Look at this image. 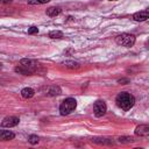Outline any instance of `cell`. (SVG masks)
I'll return each mask as SVG.
<instances>
[{
  "label": "cell",
  "instance_id": "cell-14",
  "mask_svg": "<svg viewBox=\"0 0 149 149\" xmlns=\"http://www.w3.org/2000/svg\"><path fill=\"white\" fill-rule=\"evenodd\" d=\"M61 12H62V10H61L59 7H50V8H48V9L45 10V14H47L48 16L54 17V16H57Z\"/></svg>",
  "mask_w": 149,
  "mask_h": 149
},
{
  "label": "cell",
  "instance_id": "cell-23",
  "mask_svg": "<svg viewBox=\"0 0 149 149\" xmlns=\"http://www.w3.org/2000/svg\"><path fill=\"white\" fill-rule=\"evenodd\" d=\"M146 47H148V48H149V40L146 42Z\"/></svg>",
  "mask_w": 149,
  "mask_h": 149
},
{
  "label": "cell",
  "instance_id": "cell-1",
  "mask_svg": "<svg viewBox=\"0 0 149 149\" xmlns=\"http://www.w3.org/2000/svg\"><path fill=\"white\" fill-rule=\"evenodd\" d=\"M115 102H116V106L120 107L121 109L129 111L135 104V98L133 94L128 92H120L115 98Z\"/></svg>",
  "mask_w": 149,
  "mask_h": 149
},
{
  "label": "cell",
  "instance_id": "cell-19",
  "mask_svg": "<svg viewBox=\"0 0 149 149\" xmlns=\"http://www.w3.org/2000/svg\"><path fill=\"white\" fill-rule=\"evenodd\" d=\"M50 0H28L29 5H42V3H47Z\"/></svg>",
  "mask_w": 149,
  "mask_h": 149
},
{
  "label": "cell",
  "instance_id": "cell-10",
  "mask_svg": "<svg viewBox=\"0 0 149 149\" xmlns=\"http://www.w3.org/2000/svg\"><path fill=\"white\" fill-rule=\"evenodd\" d=\"M61 92H62L61 87H59V86H56V85H54V86H50V87H48V90H47L45 94H47V95H49V97H55V95H58V94H61Z\"/></svg>",
  "mask_w": 149,
  "mask_h": 149
},
{
  "label": "cell",
  "instance_id": "cell-20",
  "mask_svg": "<svg viewBox=\"0 0 149 149\" xmlns=\"http://www.w3.org/2000/svg\"><path fill=\"white\" fill-rule=\"evenodd\" d=\"M37 33H38V28L35 26H33L28 29V34H37Z\"/></svg>",
  "mask_w": 149,
  "mask_h": 149
},
{
  "label": "cell",
  "instance_id": "cell-5",
  "mask_svg": "<svg viewBox=\"0 0 149 149\" xmlns=\"http://www.w3.org/2000/svg\"><path fill=\"white\" fill-rule=\"evenodd\" d=\"M19 122H20V119H19L17 116H6V118L1 121V127H2V128H5V127L12 128V127L17 126Z\"/></svg>",
  "mask_w": 149,
  "mask_h": 149
},
{
  "label": "cell",
  "instance_id": "cell-16",
  "mask_svg": "<svg viewBox=\"0 0 149 149\" xmlns=\"http://www.w3.org/2000/svg\"><path fill=\"white\" fill-rule=\"evenodd\" d=\"M49 37L52 38V40H58V38H62L63 37V33L61 30H52L49 33Z\"/></svg>",
  "mask_w": 149,
  "mask_h": 149
},
{
  "label": "cell",
  "instance_id": "cell-3",
  "mask_svg": "<svg viewBox=\"0 0 149 149\" xmlns=\"http://www.w3.org/2000/svg\"><path fill=\"white\" fill-rule=\"evenodd\" d=\"M77 107V101L73 98H66L65 100H63V102L59 106V113L62 115H68L71 112H73Z\"/></svg>",
  "mask_w": 149,
  "mask_h": 149
},
{
  "label": "cell",
  "instance_id": "cell-2",
  "mask_svg": "<svg viewBox=\"0 0 149 149\" xmlns=\"http://www.w3.org/2000/svg\"><path fill=\"white\" fill-rule=\"evenodd\" d=\"M115 42L116 44L121 45V47H126V48H130L134 45L135 43V36L133 34H128V33H122L120 35H118L115 37Z\"/></svg>",
  "mask_w": 149,
  "mask_h": 149
},
{
  "label": "cell",
  "instance_id": "cell-8",
  "mask_svg": "<svg viewBox=\"0 0 149 149\" xmlns=\"http://www.w3.org/2000/svg\"><path fill=\"white\" fill-rule=\"evenodd\" d=\"M148 19H149V12L148 10H141V12L133 14V20L137 21V22H142V21H146Z\"/></svg>",
  "mask_w": 149,
  "mask_h": 149
},
{
  "label": "cell",
  "instance_id": "cell-15",
  "mask_svg": "<svg viewBox=\"0 0 149 149\" xmlns=\"http://www.w3.org/2000/svg\"><path fill=\"white\" fill-rule=\"evenodd\" d=\"M118 142L119 143H123V144L133 143V142H135V139L133 136H120V137H118Z\"/></svg>",
  "mask_w": 149,
  "mask_h": 149
},
{
  "label": "cell",
  "instance_id": "cell-22",
  "mask_svg": "<svg viewBox=\"0 0 149 149\" xmlns=\"http://www.w3.org/2000/svg\"><path fill=\"white\" fill-rule=\"evenodd\" d=\"M1 2L2 3H9V2H12V0H1Z\"/></svg>",
  "mask_w": 149,
  "mask_h": 149
},
{
  "label": "cell",
  "instance_id": "cell-17",
  "mask_svg": "<svg viewBox=\"0 0 149 149\" xmlns=\"http://www.w3.org/2000/svg\"><path fill=\"white\" fill-rule=\"evenodd\" d=\"M63 65L65 68H69V69H78L79 68V64L77 62H73V61H65L63 63Z\"/></svg>",
  "mask_w": 149,
  "mask_h": 149
},
{
  "label": "cell",
  "instance_id": "cell-13",
  "mask_svg": "<svg viewBox=\"0 0 149 149\" xmlns=\"http://www.w3.org/2000/svg\"><path fill=\"white\" fill-rule=\"evenodd\" d=\"M92 142L98 143V144H113V140L106 139V137H94L92 139Z\"/></svg>",
  "mask_w": 149,
  "mask_h": 149
},
{
  "label": "cell",
  "instance_id": "cell-6",
  "mask_svg": "<svg viewBox=\"0 0 149 149\" xmlns=\"http://www.w3.org/2000/svg\"><path fill=\"white\" fill-rule=\"evenodd\" d=\"M37 70L36 69H33V68H28V66H24V65H19L15 68V72L20 73V74H24V76H31L36 72Z\"/></svg>",
  "mask_w": 149,
  "mask_h": 149
},
{
  "label": "cell",
  "instance_id": "cell-25",
  "mask_svg": "<svg viewBox=\"0 0 149 149\" xmlns=\"http://www.w3.org/2000/svg\"><path fill=\"white\" fill-rule=\"evenodd\" d=\"M111 1H115V0H111Z\"/></svg>",
  "mask_w": 149,
  "mask_h": 149
},
{
  "label": "cell",
  "instance_id": "cell-9",
  "mask_svg": "<svg viewBox=\"0 0 149 149\" xmlns=\"http://www.w3.org/2000/svg\"><path fill=\"white\" fill-rule=\"evenodd\" d=\"M20 64L21 65H24V66H28V68H33V69H36L38 68V62L34 61V59H30V58H23L20 61Z\"/></svg>",
  "mask_w": 149,
  "mask_h": 149
},
{
  "label": "cell",
  "instance_id": "cell-7",
  "mask_svg": "<svg viewBox=\"0 0 149 149\" xmlns=\"http://www.w3.org/2000/svg\"><path fill=\"white\" fill-rule=\"evenodd\" d=\"M136 136H149V125H140L134 130Z\"/></svg>",
  "mask_w": 149,
  "mask_h": 149
},
{
  "label": "cell",
  "instance_id": "cell-11",
  "mask_svg": "<svg viewBox=\"0 0 149 149\" xmlns=\"http://www.w3.org/2000/svg\"><path fill=\"white\" fill-rule=\"evenodd\" d=\"M15 137V134L9 132V130H1L0 132V140L1 141H8V140H13Z\"/></svg>",
  "mask_w": 149,
  "mask_h": 149
},
{
  "label": "cell",
  "instance_id": "cell-4",
  "mask_svg": "<svg viewBox=\"0 0 149 149\" xmlns=\"http://www.w3.org/2000/svg\"><path fill=\"white\" fill-rule=\"evenodd\" d=\"M106 111H107V106H106V104H105L104 100H97L94 102V105H93V112H94V115L95 116H98V118L102 116L106 113Z\"/></svg>",
  "mask_w": 149,
  "mask_h": 149
},
{
  "label": "cell",
  "instance_id": "cell-18",
  "mask_svg": "<svg viewBox=\"0 0 149 149\" xmlns=\"http://www.w3.org/2000/svg\"><path fill=\"white\" fill-rule=\"evenodd\" d=\"M38 141H40V139H38L37 135H30V136L28 137V142H29L30 144H37Z\"/></svg>",
  "mask_w": 149,
  "mask_h": 149
},
{
  "label": "cell",
  "instance_id": "cell-21",
  "mask_svg": "<svg viewBox=\"0 0 149 149\" xmlns=\"http://www.w3.org/2000/svg\"><path fill=\"white\" fill-rule=\"evenodd\" d=\"M118 83L125 85V84H128L129 83V79H127V78H120V79H118Z\"/></svg>",
  "mask_w": 149,
  "mask_h": 149
},
{
  "label": "cell",
  "instance_id": "cell-24",
  "mask_svg": "<svg viewBox=\"0 0 149 149\" xmlns=\"http://www.w3.org/2000/svg\"><path fill=\"white\" fill-rule=\"evenodd\" d=\"M147 10H148V12H149V7H148V8H147Z\"/></svg>",
  "mask_w": 149,
  "mask_h": 149
},
{
  "label": "cell",
  "instance_id": "cell-12",
  "mask_svg": "<svg viewBox=\"0 0 149 149\" xmlns=\"http://www.w3.org/2000/svg\"><path fill=\"white\" fill-rule=\"evenodd\" d=\"M34 94H35V91H34L31 87H24V88H22V91H21V95H22V98H24V99L33 98Z\"/></svg>",
  "mask_w": 149,
  "mask_h": 149
}]
</instances>
